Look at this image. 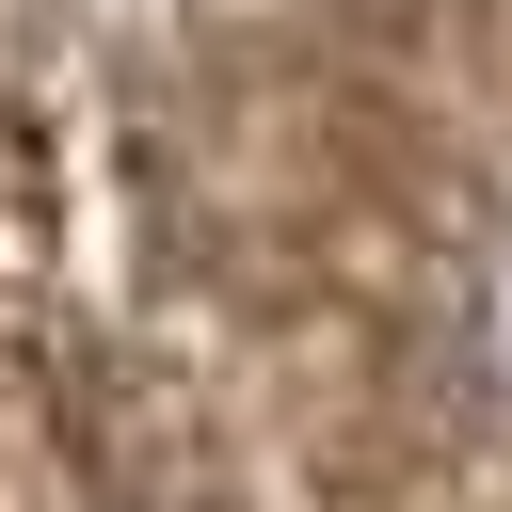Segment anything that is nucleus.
<instances>
[{
    "instance_id": "f257e3e1",
    "label": "nucleus",
    "mask_w": 512,
    "mask_h": 512,
    "mask_svg": "<svg viewBox=\"0 0 512 512\" xmlns=\"http://www.w3.org/2000/svg\"><path fill=\"white\" fill-rule=\"evenodd\" d=\"M448 368H464L480 416L512 432V208L480 224V256H464V288H448Z\"/></svg>"
}]
</instances>
